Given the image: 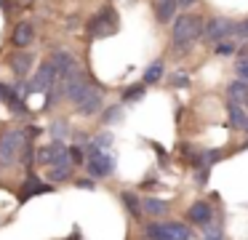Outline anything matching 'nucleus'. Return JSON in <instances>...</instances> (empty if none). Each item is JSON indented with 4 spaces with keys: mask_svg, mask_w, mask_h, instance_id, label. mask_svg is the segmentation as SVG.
<instances>
[{
    "mask_svg": "<svg viewBox=\"0 0 248 240\" xmlns=\"http://www.w3.org/2000/svg\"><path fill=\"white\" fill-rule=\"evenodd\" d=\"M189 80H187V75L184 72H173L171 75V85H187Z\"/></svg>",
    "mask_w": 248,
    "mask_h": 240,
    "instance_id": "nucleus-29",
    "label": "nucleus"
},
{
    "mask_svg": "<svg viewBox=\"0 0 248 240\" xmlns=\"http://www.w3.org/2000/svg\"><path fill=\"white\" fill-rule=\"evenodd\" d=\"M227 112H230V120L235 128H246L248 117H246V107L243 104H232V101H227Z\"/></svg>",
    "mask_w": 248,
    "mask_h": 240,
    "instance_id": "nucleus-17",
    "label": "nucleus"
},
{
    "mask_svg": "<svg viewBox=\"0 0 248 240\" xmlns=\"http://www.w3.org/2000/svg\"><path fill=\"white\" fill-rule=\"evenodd\" d=\"M144 211L150 213V216H163V213H168V203L166 200H157V197H147V200H144Z\"/></svg>",
    "mask_w": 248,
    "mask_h": 240,
    "instance_id": "nucleus-18",
    "label": "nucleus"
},
{
    "mask_svg": "<svg viewBox=\"0 0 248 240\" xmlns=\"http://www.w3.org/2000/svg\"><path fill=\"white\" fill-rule=\"evenodd\" d=\"M88 174L93 176V179H107V176H112L115 171V160L109 152H88V163H86Z\"/></svg>",
    "mask_w": 248,
    "mask_h": 240,
    "instance_id": "nucleus-7",
    "label": "nucleus"
},
{
    "mask_svg": "<svg viewBox=\"0 0 248 240\" xmlns=\"http://www.w3.org/2000/svg\"><path fill=\"white\" fill-rule=\"evenodd\" d=\"M160 78H163V62H155V64H150V67L144 69V85L157 83Z\"/></svg>",
    "mask_w": 248,
    "mask_h": 240,
    "instance_id": "nucleus-20",
    "label": "nucleus"
},
{
    "mask_svg": "<svg viewBox=\"0 0 248 240\" xmlns=\"http://www.w3.org/2000/svg\"><path fill=\"white\" fill-rule=\"evenodd\" d=\"M176 8H179V3L176 0H157V21H160V24H168V21L173 19V16H176Z\"/></svg>",
    "mask_w": 248,
    "mask_h": 240,
    "instance_id": "nucleus-16",
    "label": "nucleus"
},
{
    "mask_svg": "<svg viewBox=\"0 0 248 240\" xmlns=\"http://www.w3.org/2000/svg\"><path fill=\"white\" fill-rule=\"evenodd\" d=\"M237 30V24L232 19H224V16H214V19H208L205 21V27H203V40H208V43H224V37H230L232 32Z\"/></svg>",
    "mask_w": 248,
    "mask_h": 240,
    "instance_id": "nucleus-6",
    "label": "nucleus"
},
{
    "mask_svg": "<svg viewBox=\"0 0 248 240\" xmlns=\"http://www.w3.org/2000/svg\"><path fill=\"white\" fill-rule=\"evenodd\" d=\"M232 51H235L232 43H219V46H216V53H219V56H230Z\"/></svg>",
    "mask_w": 248,
    "mask_h": 240,
    "instance_id": "nucleus-28",
    "label": "nucleus"
},
{
    "mask_svg": "<svg viewBox=\"0 0 248 240\" xmlns=\"http://www.w3.org/2000/svg\"><path fill=\"white\" fill-rule=\"evenodd\" d=\"M56 83H59V72H56V67L51 62H46L38 67L32 83H30V91H46V94H48V91H54Z\"/></svg>",
    "mask_w": 248,
    "mask_h": 240,
    "instance_id": "nucleus-8",
    "label": "nucleus"
},
{
    "mask_svg": "<svg viewBox=\"0 0 248 240\" xmlns=\"http://www.w3.org/2000/svg\"><path fill=\"white\" fill-rule=\"evenodd\" d=\"M120 197H123L125 208H128V211L134 213V216H141V211H144V208L139 206V197H136L134 192H123V195H120Z\"/></svg>",
    "mask_w": 248,
    "mask_h": 240,
    "instance_id": "nucleus-23",
    "label": "nucleus"
},
{
    "mask_svg": "<svg viewBox=\"0 0 248 240\" xmlns=\"http://www.w3.org/2000/svg\"><path fill=\"white\" fill-rule=\"evenodd\" d=\"M227 96H230L232 104H243V107H246V101H248V83H246V80H232V83L227 85Z\"/></svg>",
    "mask_w": 248,
    "mask_h": 240,
    "instance_id": "nucleus-15",
    "label": "nucleus"
},
{
    "mask_svg": "<svg viewBox=\"0 0 248 240\" xmlns=\"http://www.w3.org/2000/svg\"><path fill=\"white\" fill-rule=\"evenodd\" d=\"M48 179L51 181H67V179H72V165H54V168L48 171Z\"/></svg>",
    "mask_w": 248,
    "mask_h": 240,
    "instance_id": "nucleus-21",
    "label": "nucleus"
},
{
    "mask_svg": "<svg viewBox=\"0 0 248 240\" xmlns=\"http://www.w3.org/2000/svg\"><path fill=\"white\" fill-rule=\"evenodd\" d=\"M235 72H237V78H240V80H246V83H248V53H243V56L237 59Z\"/></svg>",
    "mask_w": 248,
    "mask_h": 240,
    "instance_id": "nucleus-25",
    "label": "nucleus"
},
{
    "mask_svg": "<svg viewBox=\"0 0 248 240\" xmlns=\"http://www.w3.org/2000/svg\"><path fill=\"white\" fill-rule=\"evenodd\" d=\"M24 144H27V139H24L22 128H8V131L0 133V168L11 165Z\"/></svg>",
    "mask_w": 248,
    "mask_h": 240,
    "instance_id": "nucleus-2",
    "label": "nucleus"
},
{
    "mask_svg": "<svg viewBox=\"0 0 248 240\" xmlns=\"http://www.w3.org/2000/svg\"><path fill=\"white\" fill-rule=\"evenodd\" d=\"M176 3L182 5V8H189V5H195V3H198V0H176Z\"/></svg>",
    "mask_w": 248,
    "mask_h": 240,
    "instance_id": "nucleus-31",
    "label": "nucleus"
},
{
    "mask_svg": "<svg viewBox=\"0 0 248 240\" xmlns=\"http://www.w3.org/2000/svg\"><path fill=\"white\" fill-rule=\"evenodd\" d=\"M246 104H248V101H246Z\"/></svg>",
    "mask_w": 248,
    "mask_h": 240,
    "instance_id": "nucleus-35",
    "label": "nucleus"
},
{
    "mask_svg": "<svg viewBox=\"0 0 248 240\" xmlns=\"http://www.w3.org/2000/svg\"><path fill=\"white\" fill-rule=\"evenodd\" d=\"M203 16L195 14H182L173 19V30H171V46L173 51H189L195 46L198 37H203Z\"/></svg>",
    "mask_w": 248,
    "mask_h": 240,
    "instance_id": "nucleus-1",
    "label": "nucleus"
},
{
    "mask_svg": "<svg viewBox=\"0 0 248 240\" xmlns=\"http://www.w3.org/2000/svg\"><path fill=\"white\" fill-rule=\"evenodd\" d=\"M51 190H54V187H51V184H43V179H38V176L30 171L27 179H24V184H22V192H19V203H27L30 197L43 195V192H51Z\"/></svg>",
    "mask_w": 248,
    "mask_h": 240,
    "instance_id": "nucleus-9",
    "label": "nucleus"
},
{
    "mask_svg": "<svg viewBox=\"0 0 248 240\" xmlns=\"http://www.w3.org/2000/svg\"><path fill=\"white\" fill-rule=\"evenodd\" d=\"M78 187H83V190H93V181L91 179H80V181H78Z\"/></svg>",
    "mask_w": 248,
    "mask_h": 240,
    "instance_id": "nucleus-30",
    "label": "nucleus"
},
{
    "mask_svg": "<svg viewBox=\"0 0 248 240\" xmlns=\"http://www.w3.org/2000/svg\"><path fill=\"white\" fill-rule=\"evenodd\" d=\"M109 144H112V136H109V133H99V136L91 139V144H88V152H107Z\"/></svg>",
    "mask_w": 248,
    "mask_h": 240,
    "instance_id": "nucleus-19",
    "label": "nucleus"
},
{
    "mask_svg": "<svg viewBox=\"0 0 248 240\" xmlns=\"http://www.w3.org/2000/svg\"><path fill=\"white\" fill-rule=\"evenodd\" d=\"M141 96H144V85H139V83L128 85V88L123 91V101H125V104H128V101H139Z\"/></svg>",
    "mask_w": 248,
    "mask_h": 240,
    "instance_id": "nucleus-24",
    "label": "nucleus"
},
{
    "mask_svg": "<svg viewBox=\"0 0 248 240\" xmlns=\"http://www.w3.org/2000/svg\"><path fill=\"white\" fill-rule=\"evenodd\" d=\"M246 133H248V123H246ZM246 144H248V142H246Z\"/></svg>",
    "mask_w": 248,
    "mask_h": 240,
    "instance_id": "nucleus-33",
    "label": "nucleus"
},
{
    "mask_svg": "<svg viewBox=\"0 0 248 240\" xmlns=\"http://www.w3.org/2000/svg\"><path fill=\"white\" fill-rule=\"evenodd\" d=\"M102 104H104V99H102V94H99V88L91 85V88L86 91V96L75 104V110L80 112V115H96V112L102 110Z\"/></svg>",
    "mask_w": 248,
    "mask_h": 240,
    "instance_id": "nucleus-10",
    "label": "nucleus"
},
{
    "mask_svg": "<svg viewBox=\"0 0 248 240\" xmlns=\"http://www.w3.org/2000/svg\"><path fill=\"white\" fill-rule=\"evenodd\" d=\"M32 62H35V56L27 51H16V53L8 56V67H11V72L16 75V78H27L30 69H32Z\"/></svg>",
    "mask_w": 248,
    "mask_h": 240,
    "instance_id": "nucleus-11",
    "label": "nucleus"
},
{
    "mask_svg": "<svg viewBox=\"0 0 248 240\" xmlns=\"http://www.w3.org/2000/svg\"><path fill=\"white\" fill-rule=\"evenodd\" d=\"M115 120H120V107H112V110L104 112V123H115Z\"/></svg>",
    "mask_w": 248,
    "mask_h": 240,
    "instance_id": "nucleus-27",
    "label": "nucleus"
},
{
    "mask_svg": "<svg viewBox=\"0 0 248 240\" xmlns=\"http://www.w3.org/2000/svg\"><path fill=\"white\" fill-rule=\"evenodd\" d=\"M187 219L192 224H198V227H205V224L214 219V208H211L205 200H198V203H192V206L187 208Z\"/></svg>",
    "mask_w": 248,
    "mask_h": 240,
    "instance_id": "nucleus-12",
    "label": "nucleus"
},
{
    "mask_svg": "<svg viewBox=\"0 0 248 240\" xmlns=\"http://www.w3.org/2000/svg\"><path fill=\"white\" fill-rule=\"evenodd\" d=\"M67 133H70V123L67 120H54V126H51V136H54V142H64Z\"/></svg>",
    "mask_w": 248,
    "mask_h": 240,
    "instance_id": "nucleus-22",
    "label": "nucleus"
},
{
    "mask_svg": "<svg viewBox=\"0 0 248 240\" xmlns=\"http://www.w3.org/2000/svg\"><path fill=\"white\" fill-rule=\"evenodd\" d=\"M35 40V27L30 24V21H19L16 27H14V35H11V43L22 51V48H27L30 43Z\"/></svg>",
    "mask_w": 248,
    "mask_h": 240,
    "instance_id": "nucleus-13",
    "label": "nucleus"
},
{
    "mask_svg": "<svg viewBox=\"0 0 248 240\" xmlns=\"http://www.w3.org/2000/svg\"><path fill=\"white\" fill-rule=\"evenodd\" d=\"M115 30H118V14H115V8H102L96 16H93L91 21H88V37H109L115 35Z\"/></svg>",
    "mask_w": 248,
    "mask_h": 240,
    "instance_id": "nucleus-5",
    "label": "nucleus"
},
{
    "mask_svg": "<svg viewBox=\"0 0 248 240\" xmlns=\"http://www.w3.org/2000/svg\"><path fill=\"white\" fill-rule=\"evenodd\" d=\"M51 64L56 67V72H59V78H64V75L75 72L78 64H75V56H72L70 51H54V56H51Z\"/></svg>",
    "mask_w": 248,
    "mask_h": 240,
    "instance_id": "nucleus-14",
    "label": "nucleus"
},
{
    "mask_svg": "<svg viewBox=\"0 0 248 240\" xmlns=\"http://www.w3.org/2000/svg\"><path fill=\"white\" fill-rule=\"evenodd\" d=\"M243 32H246V35H248V21H246V24H243Z\"/></svg>",
    "mask_w": 248,
    "mask_h": 240,
    "instance_id": "nucleus-32",
    "label": "nucleus"
},
{
    "mask_svg": "<svg viewBox=\"0 0 248 240\" xmlns=\"http://www.w3.org/2000/svg\"><path fill=\"white\" fill-rule=\"evenodd\" d=\"M70 160L72 165H83V147H70Z\"/></svg>",
    "mask_w": 248,
    "mask_h": 240,
    "instance_id": "nucleus-26",
    "label": "nucleus"
},
{
    "mask_svg": "<svg viewBox=\"0 0 248 240\" xmlns=\"http://www.w3.org/2000/svg\"><path fill=\"white\" fill-rule=\"evenodd\" d=\"M214 240H224V238H214Z\"/></svg>",
    "mask_w": 248,
    "mask_h": 240,
    "instance_id": "nucleus-34",
    "label": "nucleus"
},
{
    "mask_svg": "<svg viewBox=\"0 0 248 240\" xmlns=\"http://www.w3.org/2000/svg\"><path fill=\"white\" fill-rule=\"evenodd\" d=\"M144 232L150 240H189L192 238V229L179 222H152L144 227Z\"/></svg>",
    "mask_w": 248,
    "mask_h": 240,
    "instance_id": "nucleus-3",
    "label": "nucleus"
},
{
    "mask_svg": "<svg viewBox=\"0 0 248 240\" xmlns=\"http://www.w3.org/2000/svg\"><path fill=\"white\" fill-rule=\"evenodd\" d=\"M35 160H38L40 165H48V168H54V165H72L70 147L62 144V142H51V144H46V147H38L35 149Z\"/></svg>",
    "mask_w": 248,
    "mask_h": 240,
    "instance_id": "nucleus-4",
    "label": "nucleus"
}]
</instances>
